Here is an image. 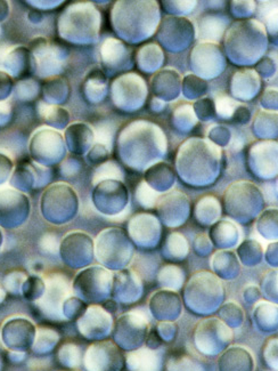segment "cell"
Wrapping results in <instances>:
<instances>
[{
	"label": "cell",
	"mask_w": 278,
	"mask_h": 371,
	"mask_svg": "<svg viewBox=\"0 0 278 371\" xmlns=\"http://www.w3.org/2000/svg\"><path fill=\"white\" fill-rule=\"evenodd\" d=\"M160 21V6L157 1H143L138 15L131 16L123 5V1H118L112 9V27L116 35L135 42H138L142 38H148L157 30Z\"/></svg>",
	"instance_id": "cell-1"
},
{
	"label": "cell",
	"mask_w": 278,
	"mask_h": 371,
	"mask_svg": "<svg viewBox=\"0 0 278 371\" xmlns=\"http://www.w3.org/2000/svg\"><path fill=\"white\" fill-rule=\"evenodd\" d=\"M32 46L33 72L40 77L52 76L63 71L68 52L59 45L52 44L47 39L37 38L31 42Z\"/></svg>",
	"instance_id": "cell-2"
},
{
	"label": "cell",
	"mask_w": 278,
	"mask_h": 371,
	"mask_svg": "<svg viewBox=\"0 0 278 371\" xmlns=\"http://www.w3.org/2000/svg\"><path fill=\"white\" fill-rule=\"evenodd\" d=\"M70 295H72V288L68 278L61 273L52 274L44 278V295L37 304L44 313L57 318L61 317L63 303Z\"/></svg>",
	"instance_id": "cell-3"
},
{
	"label": "cell",
	"mask_w": 278,
	"mask_h": 371,
	"mask_svg": "<svg viewBox=\"0 0 278 371\" xmlns=\"http://www.w3.org/2000/svg\"><path fill=\"white\" fill-rule=\"evenodd\" d=\"M131 49L116 39H107L101 46L102 63L107 73L123 71L133 66Z\"/></svg>",
	"instance_id": "cell-4"
},
{
	"label": "cell",
	"mask_w": 278,
	"mask_h": 371,
	"mask_svg": "<svg viewBox=\"0 0 278 371\" xmlns=\"http://www.w3.org/2000/svg\"><path fill=\"white\" fill-rule=\"evenodd\" d=\"M227 28V22H225L222 16H213L207 15L201 18L200 21V39L203 42H219Z\"/></svg>",
	"instance_id": "cell-5"
},
{
	"label": "cell",
	"mask_w": 278,
	"mask_h": 371,
	"mask_svg": "<svg viewBox=\"0 0 278 371\" xmlns=\"http://www.w3.org/2000/svg\"><path fill=\"white\" fill-rule=\"evenodd\" d=\"M37 110L40 117L44 119V122H47L48 125L54 126V127L64 128L66 122H68L70 114L68 111L56 105L39 102Z\"/></svg>",
	"instance_id": "cell-6"
},
{
	"label": "cell",
	"mask_w": 278,
	"mask_h": 371,
	"mask_svg": "<svg viewBox=\"0 0 278 371\" xmlns=\"http://www.w3.org/2000/svg\"><path fill=\"white\" fill-rule=\"evenodd\" d=\"M94 137L96 144L105 146L109 151H112L113 142L116 134V124L112 120H103L94 127Z\"/></svg>",
	"instance_id": "cell-7"
},
{
	"label": "cell",
	"mask_w": 278,
	"mask_h": 371,
	"mask_svg": "<svg viewBox=\"0 0 278 371\" xmlns=\"http://www.w3.org/2000/svg\"><path fill=\"white\" fill-rule=\"evenodd\" d=\"M238 107V102L227 95H220L217 98L216 110L219 118L229 120L234 116L235 111Z\"/></svg>",
	"instance_id": "cell-8"
},
{
	"label": "cell",
	"mask_w": 278,
	"mask_h": 371,
	"mask_svg": "<svg viewBox=\"0 0 278 371\" xmlns=\"http://www.w3.org/2000/svg\"><path fill=\"white\" fill-rule=\"evenodd\" d=\"M259 15L265 18V29L270 30L272 35L277 33V3L274 6H262L259 9Z\"/></svg>",
	"instance_id": "cell-9"
},
{
	"label": "cell",
	"mask_w": 278,
	"mask_h": 371,
	"mask_svg": "<svg viewBox=\"0 0 278 371\" xmlns=\"http://www.w3.org/2000/svg\"><path fill=\"white\" fill-rule=\"evenodd\" d=\"M59 246V239L54 233H46V235H42V239L39 241V248L42 252L51 254V255L56 254Z\"/></svg>",
	"instance_id": "cell-10"
},
{
	"label": "cell",
	"mask_w": 278,
	"mask_h": 371,
	"mask_svg": "<svg viewBox=\"0 0 278 371\" xmlns=\"http://www.w3.org/2000/svg\"><path fill=\"white\" fill-rule=\"evenodd\" d=\"M13 78L5 72L0 71V101L5 100L11 94Z\"/></svg>",
	"instance_id": "cell-11"
},
{
	"label": "cell",
	"mask_w": 278,
	"mask_h": 371,
	"mask_svg": "<svg viewBox=\"0 0 278 371\" xmlns=\"http://www.w3.org/2000/svg\"><path fill=\"white\" fill-rule=\"evenodd\" d=\"M12 46H9L8 44H0V63L3 64L4 61L6 59L9 52L12 51Z\"/></svg>",
	"instance_id": "cell-12"
},
{
	"label": "cell",
	"mask_w": 278,
	"mask_h": 371,
	"mask_svg": "<svg viewBox=\"0 0 278 371\" xmlns=\"http://www.w3.org/2000/svg\"><path fill=\"white\" fill-rule=\"evenodd\" d=\"M8 15V6L6 1H0V21H3Z\"/></svg>",
	"instance_id": "cell-13"
}]
</instances>
